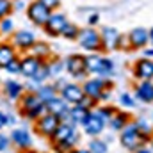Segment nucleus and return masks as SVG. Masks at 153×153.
<instances>
[{
  "mask_svg": "<svg viewBox=\"0 0 153 153\" xmlns=\"http://www.w3.org/2000/svg\"><path fill=\"white\" fill-rule=\"evenodd\" d=\"M18 109H20V114L30 121H36L41 116L46 112V107H45V100L39 96L36 91H25L20 100H18Z\"/></svg>",
  "mask_w": 153,
  "mask_h": 153,
  "instance_id": "nucleus-1",
  "label": "nucleus"
},
{
  "mask_svg": "<svg viewBox=\"0 0 153 153\" xmlns=\"http://www.w3.org/2000/svg\"><path fill=\"white\" fill-rule=\"evenodd\" d=\"M84 62H85V73H93V75L100 76H107L114 73V62L98 53L84 55Z\"/></svg>",
  "mask_w": 153,
  "mask_h": 153,
  "instance_id": "nucleus-2",
  "label": "nucleus"
},
{
  "mask_svg": "<svg viewBox=\"0 0 153 153\" xmlns=\"http://www.w3.org/2000/svg\"><path fill=\"white\" fill-rule=\"evenodd\" d=\"M78 45L87 50V52H98L102 50V41H100V32L93 27H87V29H80L78 32Z\"/></svg>",
  "mask_w": 153,
  "mask_h": 153,
  "instance_id": "nucleus-3",
  "label": "nucleus"
},
{
  "mask_svg": "<svg viewBox=\"0 0 153 153\" xmlns=\"http://www.w3.org/2000/svg\"><path fill=\"white\" fill-rule=\"evenodd\" d=\"M34 123H36V132H38L39 135L52 139V135L55 134L57 126L61 125V117L55 116V114H50V112H45V114L41 116L39 119H36Z\"/></svg>",
  "mask_w": 153,
  "mask_h": 153,
  "instance_id": "nucleus-4",
  "label": "nucleus"
},
{
  "mask_svg": "<svg viewBox=\"0 0 153 153\" xmlns=\"http://www.w3.org/2000/svg\"><path fill=\"white\" fill-rule=\"evenodd\" d=\"M36 34L29 29H20V30H14L13 36H11V45L18 50V52H29L32 48V45L36 43Z\"/></svg>",
  "mask_w": 153,
  "mask_h": 153,
  "instance_id": "nucleus-5",
  "label": "nucleus"
},
{
  "mask_svg": "<svg viewBox=\"0 0 153 153\" xmlns=\"http://www.w3.org/2000/svg\"><path fill=\"white\" fill-rule=\"evenodd\" d=\"M45 107H46V112L59 116L61 121H68L70 123V103L61 94H55L50 100H46L45 102Z\"/></svg>",
  "mask_w": 153,
  "mask_h": 153,
  "instance_id": "nucleus-6",
  "label": "nucleus"
},
{
  "mask_svg": "<svg viewBox=\"0 0 153 153\" xmlns=\"http://www.w3.org/2000/svg\"><path fill=\"white\" fill-rule=\"evenodd\" d=\"M50 14H52V11H48L43 4H39L38 0H34V2H30L27 5V18L36 27L43 29V25L46 23V20L50 18Z\"/></svg>",
  "mask_w": 153,
  "mask_h": 153,
  "instance_id": "nucleus-7",
  "label": "nucleus"
},
{
  "mask_svg": "<svg viewBox=\"0 0 153 153\" xmlns=\"http://www.w3.org/2000/svg\"><path fill=\"white\" fill-rule=\"evenodd\" d=\"M82 126H84L85 134H89V135L94 137V135H100V134L103 132V128H105V119H103V116L100 114V111H89V114L84 119Z\"/></svg>",
  "mask_w": 153,
  "mask_h": 153,
  "instance_id": "nucleus-8",
  "label": "nucleus"
},
{
  "mask_svg": "<svg viewBox=\"0 0 153 153\" xmlns=\"http://www.w3.org/2000/svg\"><path fill=\"white\" fill-rule=\"evenodd\" d=\"M68 23V18H66V14H62V13H52L50 14V18L46 20V23L43 25V29H45V32L48 34V36H52V38H57V36H61V32H62V29H64V25Z\"/></svg>",
  "mask_w": 153,
  "mask_h": 153,
  "instance_id": "nucleus-9",
  "label": "nucleus"
},
{
  "mask_svg": "<svg viewBox=\"0 0 153 153\" xmlns=\"http://www.w3.org/2000/svg\"><path fill=\"white\" fill-rule=\"evenodd\" d=\"M82 89H84V96H87V98L98 102V100H102V94H103V91L107 89V84H105L102 78H89V80L84 82Z\"/></svg>",
  "mask_w": 153,
  "mask_h": 153,
  "instance_id": "nucleus-10",
  "label": "nucleus"
},
{
  "mask_svg": "<svg viewBox=\"0 0 153 153\" xmlns=\"http://www.w3.org/2000/svg\"><path fill=\"white\" fill-rule=\"evenodd\" d=\"M100 41H102L103 50H116L121 46V34L114 27H105L100 32Z\"/></svg>",
  "mask_w": 153,
  "mask_h": 153,
  "instance_id": "nucleus-11",
  "label": "nucleus"
},
{
  "mask_svg": "<svg viewBox=\"0 0 153 153\" xmlns=\"http://www.w3.org/2000/svg\"><path fill=\"white\" fill-rule=\"evenodd\" d=\"M64 70L75 78H82L85 73V62H84V55L73 53L64 61Z\"/></svg>",
  "mask_w": 153,
  "mask_h": 153,
  "instance_id": "nucleus-12",
  "label": "nucleus"
},
{
  "mask_svg": "<svg viewBox=\"0 0 153 153\" xmlns=\"http://www.w3.org/2000/svg\"><path fill=\"white\" fill-rule=\"evenodd\" d=\"M59 94L71 105H76L80 103V100L84 98V89L82 85L78 84H64L61 89H59Z\"/></svg>",
  "mask_w": 153,
  "mask_h": 153,
  "instance_id": "nucleus-13",
  "label": "nucleus"
},
{
  "mask_svg": "<svg viewBox=\"0 0 153 153\" xmlns=\"http://www.w3.org/2000/svg\"><path fill=\"white\" fill-rule=\"evenodd\" d=\"M45 61L39 59V57H34V55H25V57H20V75H23L25 78H30L38 71V68L43 64Z\"/></svg>",
  "mask_w": 153,
  "mask_h": 153,
  "instance_id": "nucleus-14",
  "label": "nucleus"
},
{
  "mask_svg": "<svg viewBox=\"0 0 153 153\" xmlns=\"http://www.w3.org/2000/svg\"><path fill=\"white\" fill-rule=\"evenodd\" d=\"M139 137H141V134H139V130H137L135 125H126V126H123V132H121V144H123L125 148L135 150L137 144H139Z\"/></svg>",
  "mask_w": 153,
  "mask_h": 153,
  "instance_id": "nucleus-15",
  "label": "nucleus"
},
{
  "mask_svg": "<svg viewBox=\"0 0 153 153\" xmlns=\"http://www.w3.org/2000/svg\"><path fill=\"white\" fill-rule=\"evenodd\" d=\"M9 139H11V143L14 144V146H18L20 150H29L30 146H32V137H30V132L27 130V128H14L13 132H11V135H9Z\"/></svg>",
  "mask_w": 153,
  "mask_h": 153,
  "instance_id": "nucleus-16",
  "label": "nucleus"
},
{
  "mask_svg": "<svg viewBox=\"0 0 153 153\" xmlns=\"http://www.w3.org/2000/svg\"><path fill=\"white\" fill-rule=\"evenodd\" d=\"M52 139L55 143H62V141H76V130L73 123L68 121H61V125L57 126L55 134L52 135Z\"/></svg>",
  "mask_w": 153,
  "mask_h": 153,
  "instance_id": "nucleus-17",
  "label": "nucleus"
},
{
  "mask_svg": "<svg viewBox=\"0 0 153 153\" xmlns=\"http://www.w3.org/2000/svg\"><path fill=\"white\" fill-rule=\"evenodd\" d=\"M2 93L7 100H20V96L25 93V87L23 84H20L18 80H7L2 84Z\"/></svg>",
  "mask_w": 153,
  "mask_h": 153,
  "instance_id": "nucleus-18",
  "label": "nucleus"
},
{
  "mask_svg": "<svg viewBox=\"0 0 153 153\" xmlns=\"http://www.w3.org/2000/svg\"><path fill=\"white\" fill-rule=\"evenodd\" d=\"M18 59V50L9 43V41H2L0 43V68L4 70L11 61Z\"/></svg>",
  "mask_w": 153,
  "mask_h": 153,
  "instance_id": "nucleus-19",
  "label": "nucleus"
},
{
  "mask_svg": "<svg viewBox=\"0 0 153 153\" xmlns=\"http://www.w3.org/2000/svg\"><path fill=\"white\" fill-rule=\"evenodd\" d=\"M148 41H150V34H148L146 29L137 27V29H134V30L128 34V43H130L134 48H143V46L148 45Z\"/></svg>",
  "mask_w": 153,
  "mask_h": 153,
  "instance_id": "nucleus-20",
  "label": "nucleus"
},
{
  "mask_svg": "<svg viewBox=\"0 0 153 153\" xmlns=\"http://www.w3.org/2000/svg\"><path fill=\"white\" fill-rule=\"evenodd\" d=\"M134 75L137 76V78H141V80H150V78H153V61L143 59V61L135 62Z\"/></svg>",
  "mask_w": 153,
  "mask_h": 153,
  "instance_id": "nucleus-21",
  "label": "nucleus"
},
{
  "mask_svg": "<svg viewBox=\"0 0 153 153\" xmlns=\"http://www.w3.org/2000/svg\"><path fill=\"white\" fill-rule=\"evenodd\" d=\"M135 96L141 102H146V103L153 102V84L150 80H144L143 84H139V87L135 89Z\"/></svg>",
  "mask_w": 153,
  "mask_h": 153,
  "instance_id": "nucleus-22",
  "label": "nucleus"
},
{
  "mask_svg": "<svg viewBox=\"0 0 153 153\" xmlns=\"http://www.w3.org/2000/svg\"><path fill=\"white\" fill-rule=\"evenodd\" d=\"M48 78H50V73H48V66H46V61H45V62H43V64H41V66L38 68V71H36L34 75L29 78V80L34 84V85H32V87H34L32 91H36L39 85H41V84H45V80H48Z\"/></svg>",
  "mask_w": 153,
  "mask_h": 153,
  "instance_id": "nucleus-23",
  "label": "nucleus"
},
{
  "mask_svg": "<svg viewBox=\"0 0 153 153\" xmlns=\"http://www.w3.org/2000/svg\"><path fill=\"white\" fill-rule=\"evenodd\" d=\"M29 53H30V55H34V57L43 59V61H46V59L50 57L52 50H50L48 43H45V41H36V43L32 45V48L29 50Z\"/></svg>",
  "mask_w": 153,
  "mask_h": 153,
  "instance_id": "nucleus-24",
  "label": "nucleus"
},
{
  "mask_svg": "<svg viewBox=\"0 0 153 153\" xmlns=\"http://www.w3.org/2000/svg\"><path fill=\"white\" fill-rule=\"evenodd\" d=\"M87 114H89V111L76 103V105H73V107L70 109V123H73V125H82L84 119L87 117Z\"/></svg>",
  "mask_w": 153,
  "mask_h": 153,
  "instance_id": "nucleus-25",
  "label": "nucleus"
},
{
  "mask_svg": "<svg viewBox=\"0 0 153 153\" xmlns=\"http://www.w3.org/2000/svg\"><path fill=\"white\" fill-rule=\"evenodd\" d=\"M36 93H38L39 96L46 102V100H50L52 96H55V94H59V89L55 87V84H50V85H39L38 89H36Z\"/></svg>",
  "mask_w": 153,
  "mask_h": 153,
  "instance_id": "nucleus-26",
  "label": "nucleus"
},
{
  "mask_svg": "<svg viewBox=\"0 0 153 153\" xmlns=\"http://www.w3.org/2000/svg\"><path fill=\"white\" fill-rule=\"evenodd\" d=\"M13 32H14V22H13V18L11 16H5V18H2L0 20V36H13Z\"/></svg>",
  "mask_w": 153,
  "mask_h": 153,
  "instance_id": "nucleus-27",
  "label": "nucleus"
},
{
  "mask_svg": "<svg viewBox=\"0 0 153 153\" xmlns=\"http://www.w3.org/2000/svg\"><path fill=\"white\" fill-rule=\"evenodd\" d=\"M78 32H80V29L76 27L75 23H66L64 25V29H62V32H61V36L64 39H70V41H75L76 38H78Z\"/></svg>",
  "mask_w": 153,
  "mask_h": 153,
  "instance_id": "nucleus-28",
  "label": "nucleus"
},
{
  "mask_svg": "<svg viewBox=\"0 0 153 153\" xmlns=\"http://www.w3.org/2000/svg\"><path fill=\"white\" fill-rule=\"evenodd\" d=\"M46 66H48L50 76H57L64 70V61H61V59H50V61H46Z\"/></svg>",
  "mask_w": 153,
  "mask_h": 153,
  "instance_id": "nucleus-29",
  "label": "nucleus"
},
{
  "mask_svg": "<svg viewBox=\"0 0 153 153\" xmlns=\"http://www.w3.org/2000/svg\"><path fill=\"white\" fill-rule=\"evenodd\" d=\"M89 152L91 153H107V144L100 139H93L89 143Z\"/></svg>",
  "mask_w": 153,
  "mask_h": 153,
  "instance_id": "nucleus-30",
  "label": "nucleus"
},
{
  "mask_svg": "<svg viewBox=\"0 0 153 153\" xmlns=\"http://www.w3.org/2000/svg\"><path fill=\"white\" fill-rule=\"evenodd\" d=\"M109 123H111V126H112L114 130H123V126H125V123H126V117L123 114H114L109 119Z\"/></svg>",
  "mask_w": 153,
  "mask_h": 153,
  "instance_id": "nucleus-31",
  "label": "nucleus"
},
{
  "mask_svg": "<svg viewBox=\"0 0 153 153\" xmlns=\"http://www.w3.org/2000/svg\"><path fill=\"white\" fill-rule=\"evenodd\" d=\"M13 13V0H0V20L11 16Z\"/></svg>",
  "mask_w": 153,
  "mask_h": 153,
  "instance_id": "nucleus-32",
  "label": "nucleus"
},
{
  "mask_svg": "<svg viewBox=\"0 0 153 153\" xmlns=\"http://www.w3.org/2000/svg\"><path fill=\"white\" fill-rule=\"evenodd\" d=\"M4 71H7L9 75H20V57L14 59V61H11V62L4 68Z\"/></svg>",
  "mask_w": 153,
  "mask_h": 153,
  "instance_id": "nucleus-33",
  "label": "nucleus"
},
{
  "mask_svg": "<svg viewBox=\"0 0 153 153\" xmlns=\"http://www.w3.org/2000/svg\"><path fill=\"white\" fill-rule=\"evenodd\" d=\"M38 2H39V4H43V5H45L48 11H52V13H53V11H57V9H59V5H61V0H38Z\"/></svg>",
  "mask_w": 153,
  "mask_h": 153,
  "instance_id": "nucleus-34",
  "label": "nucleus"
},
{
  "mask_svg": "<svg viewBox=\"0 0 153 153\" xmlns=\"http://www.w3.org/2000/svg\"><path fill=\"white\" fill-rule=\"evenodd\" d=\"M119 102H121V105H125V107H134V105H135L134 98H132L130 94H126V93L119 96Z\"/></svg>",
  "mask_w": 153,
  "mask_h": 153,
  "instance_id": "nucleus-35",
  "label": "nucleus"
},
{
  "mask_svg": "<svg viewBox=\"0 0 153 153\" xmlns=\"http://www.w3.org/2000/svg\"><path fill=\"white\" fill-rule=\"evenodd\" d=\"M9 146H11V139H9L7 135H2V134H0V153L7 152Z\"/></svg>",
  "mask_w": 153,
  "mask_h": 153,
  "instance_id": "nucleus-36",
  "label": "nucleus"
},
{
  "mask_svg": "<svg viewBox=\"0 0 153 153\" xmlns=\"http://www.w3.org/2000/svg\"><path fill=\"white\" fill-rule=\"evenodd\" d=\"M87 22H89V25H91V27H93V25H96V23L100 22V14H98V13H93V14L87 18Z\"/></svg>",
  "mask_w": 153,
  "mask_h": 153,
  "instance_id": "nucleus-37",
  "label": "nucleus"
},
{
  "mask_svg": "<svg viewBox=\"0 0 153 153\" xmlns=\"http://www.w3.org/2000/svg\"><path fill=\"white\" fill-rule=\"evenodd\" d=\"M5 126H7V112L0 111V130L5 128Z\"/></svg>",
  "mask_w": 153,
  "mask_h": 153,
  "instance_id": "nucleus-38",
  "label": "nucleus"
},
{
  "mask_svg": "<svg viewBox=\"0 0 153 153\" xmlns=\"http://www.w3.org/2000/svg\"><path fill=\"white\" fill-rule=\"evenodd\" d=\"M14 123H16V117L7 112V126H11V125H14Z\"/></svg>",
  "mask_w": 153,
  "mask_h": 153,
  "instance_id": "nucleus-39",
  "label": "nucleus"
},
{
  "mask_svg": "<svg viewBox=\"0 0 153 153\" xmlns=\"http://www.w3.org/2000/svg\"><path fill=\"white\" fill-rule=\"evenodd\" d=\"M70 153H91L89 150H71Z\"/></svg>",
  "mask_w": 153,
  "mask_h": 153,
  "instance_id": "nucleus-40",
  "label": "nucleus"
},
{
  "mask_svg": "<svg viewBox=\"0 0 153 153\" xmlns=\"http://www.w3.org/2000/svg\"><path fill=\"white\" fill-rule=\"evenodd\" d=\"M153 55V48H150V50H146V57H152Z\"/></svg>",
  "mask_w": 153,
  "mask_h": 153,
  "instance_id": "nucleus-41",
  "label": "nucleus"
},
{
  "mask_svg": "<svg viewBox=\"0 0 153 153\" xmlns=\"http://www.w3.org/2000/svg\"><path fill=\"white\" fill-rule=\"evenodd\" d=\"M148 34H150V41H152V45H153V29L148 32Z\"/></svg>",
  "mask_w": 153,
  "mask_h": 153,
  "instance_id": "nucleus-42",
  "label": "nucleus"
},
{
  "mask_svg": "<svg viewBox=\"0 0 153 153\" xmlns=\"http://www.w3.org/2000/svg\"><path fill=\"white\" fill-rule=\"evenodd\" d=\"M0 87H2V82H0Z\"/></svg>",
  "mask_w": 153,
  "mask_h": 153,
  "instance_id": "nucleus-43",
  "label": "nucleus"
}]
</instances>
